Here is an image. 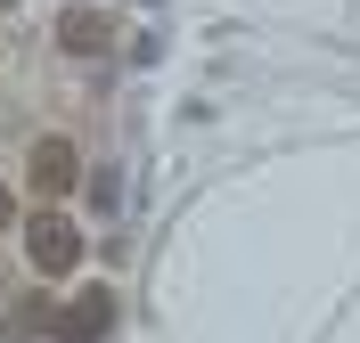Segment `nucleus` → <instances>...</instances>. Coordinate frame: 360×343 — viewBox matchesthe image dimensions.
Returning <instances> with one entry per match:
<instances>
[{
    "instance_id": "f257e3e1",
    "label": "nucleus",
    "mask_w": 360,
    "mask_h": 343,
    "mask_svg": "<svg viewBox=\"0 0 360 343\" xmlns=\"http://www.w3.org/2000/svg\"><path fill=\"white\" fill-rule=\"evenodd\" d=\"M25 262L41 278H74V262H82V229L66 221V213H33L25 221Z\"/></svg>"
},
{
    "instance_id": "f03ea898",
    "label": "nucleus",
    "mask_w": 360,
    "mask_h": 343,
    "mask_svg": "<svg viewBox=\"0 0 360 343\" xmlns=\"http://www.w3.org/2000/svg\"><path fill=\"white\" fill-rule=\"evenodd\" d=\"M49 335L58 343H107L115 335V295L107 286H82L66 311H49Z\"/></svg>"
},
{
    "instance_id": "7ed1b4c3",
    "label": "nucleus",
    "mask_w": 360,
    "mask_h": 343,
    "mask_svg": "<svg viewBox=\"0 0 360 343\" xmlns=\"http://www.w3.org/2000/svg\"><path fill=\"white\" fill-rule=\"evenodd\" d=\"M25 180L41 188V196H66L74 180H82V156H74V139H33V172Z\"/></svg>"
},
{
    "instance_id": "20e7f679",
    "label": "nucleus",
    "mask_w": 360,
    "mask_h": 343,
    "mask_svg": "<svg viewBox=\"0 0 360 343\" xmlns=\"http://www.w3.org/2000/svg\"><path fill=\"white\" fill-rule=\"evenodd\" d=\"M58 49L66 58H107V17L98 8H66L58 17Z\"/></svg>"
},
{
    "instance_id": "39448f33",
    "label": "nucleus",
    "mask_w": 360,
    "mask_h": 343,
    "mask_svg": "<svg viewBox=\"0 0 360 343\" xmlns=\"http://www.w3.org/2000/svg\"><path fill=\"white\" fill-rule=\"evenodd\" d=\"M49 327V295H17L8 302V343H33Z\"/></svg>"
},
{
    "instance_id": "423d86ee",
    "label": "nucleus",
    "mask_w": 360,
    "mask_h": 343,
    "mask_svg": "<svg viewBox=\"0 0 360 343\" xmlns=\"http://www.w3.org/2000/svg\"><path fill=\"white\" fill-rule=\"evenodd\" d=\"M8 229H17V196H8V188H0V237H8Z\"/></svg>"
}]
</instances>
